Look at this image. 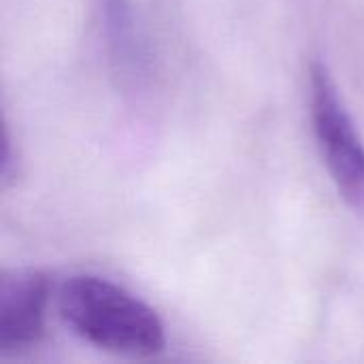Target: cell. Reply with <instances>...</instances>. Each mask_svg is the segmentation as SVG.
<instances>
[{"label": "cell", "mask_w": 364, "mask_h": 364, "mask_svg": "<svg viewBox=\"0 0 364 364\" xmlns=\"http://www.w3.org/2000/svg\"><path fill=\"white\" fill-rule=\"evenodd\" d=\"M58 309L66 326L98 350L149 358L166 346L158 314L105 277L75 275L66 279L58 294Z\"/></svg>", "instance_id": "1"}, {"label": "cell", "mask_w": 364, "mask_h": 364, "mask_svg": "<svg viewBox=\"0 0 364 364\" xmlns=\"http://www.w3.org/2000/svg\"><path fill=\"white\" fill-rule=\"evenodd\" d=\"M309 102L314 134L339 196L364 215V143L322 62L311 64Z\"/></svg>", "instance_id": "2"}, {"label": "cell", "mask_w": 364, "mask_h": 364, "mask_svg": "<svg viewBox=\"0 0 364 364\" xmlns=\"http://www.w3.org/2000/svg\"><path fill=\"white\" fill-rule=\"evenodd\" d=\"M51 301L49 275L36 269L6 271L0 279V356H21L41 346Z\"/></svg>", "instance_id": "3"}, {"label": "cell", "mask_w": 364, "mask_h": 364, "mask_svg": "<svg viewBox=\"0 0 364 364\" xmlns=\"http://www.w3.org/2000/svg\"><path fill=\"white\" fill-rule=\"evenodd\" d=\"M111 60L126 79L141 81L149 73V51L130 0H98Z\"/></svg>", "instance_id": "4"}]
</instances>
